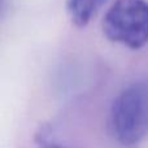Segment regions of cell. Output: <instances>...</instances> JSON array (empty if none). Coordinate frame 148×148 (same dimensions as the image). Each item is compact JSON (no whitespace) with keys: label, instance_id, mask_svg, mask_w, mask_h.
Masks as SVG:
<instances>
[{"label":"cell","instance_id":"277c9868","mask_svg":"<svg viewBox=\"0 0 148 148\" xmlns=\"http://www.w3.org/2000/svg\"><path fill=\"white\" fill-rule=\"evenodd\" d=\"M35 142L39 146V148H68L62 144H59L56 142H53V139L49 135V131L46 130V127H43L42 130H39L35 135Z\"/></svg>","mask_w":148,"mask_h":148},{"label":"cell","instance_id":"3957f363","mask_svg":"<svg viewBox=\"0 0 148 148\" xmlns=\"http://www.w3.org/2000/svg\"><path fill=\"white\" fill-rule=\"evenodd\" d=\"M108 0H68V12L78 27L88 25L94 16Z\"/></svg>","mask_w":148,"mask_h":148},{"label":"cell","instance_id":"6da1fadb","mask_svg":"<svg viewBox=\"0 0 148 148\" xmlns=\"http://www.w3.org/2000/svg\"><path fill=\"white\" fill-rule=\"evenodd\" d=\"M110 129L122 146L131 147L148 136V77L130 83L113 100Z\"/></svg>","mask_w":148,"mask_h":148},{"label":"cell","instance_id":"7a4b0ae2","mask_svg":"<svg viewBox=\"0 0 148 148\" xmlns=\"http://www.w3.org/2000/svg\"><path fill=\"white\" fill-rule=\"evenodd\" d=\"M103 33L113 43L140 49L148 43V1L116 0L101 22Z\"/></svg>","mask_w":148,"mask_h":148}]
</instances>
